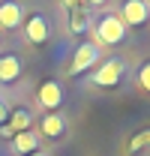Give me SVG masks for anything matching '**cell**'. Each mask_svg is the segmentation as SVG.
Returning <instances> with one entry per match:
<instances>
[{
    "mask_svg": "<svg viewBox=\"0 0 150 156\" xmlns=\"http://www.w3.org/2000/svg\"><path fill=\"white\" fill-rule=\"evenodd\" d=\"M24 24V6L18 0H3L0 3V30H18Z\"/></svg>",
    "mask_w": 150,
    "mask_h": 156,
    "instance_id": "6",
    "label": "cell"
},
{
    "mask_svg": "<svg viewBox=\"0 0 150 156\" xmlns=\"http://www.w3.org/2000/svg\"><path fill=\"white\" fill-rule=\"evenodd\" d=\"M60 9H66V12H78V9H87V6H84V0H60Z\"/></svg>",
    "mask_w": 150,
    "mask_h": 156,
    "instance_id": "15",
    "label": "cell"
},
{
    "mask_svg": "<svg viewBox=\"0 0 150 156\" xmlns=\"http://www.w3.org/2000/svg\"><path fill=\"white\" fill-rule=\"evenodd\" d=\"M39 141H42V135H39L36 129H27V132H18V135H12V141H9V150H12L15 156L36 153V150H39Z\"/></svg>",
    "mask_w": 150,
    "mask_h": 156,
    "instance_id": "8",
    "label": "cell"
},
{
    "mask_svg": "<svg viewBox=\"0 0 150 156\" xmlns=\"http://www.w3.org/2000/svg\"><path fill=\"white\" fill-rule=\"evenodd\" d=\"M21 69H24V63H21L18 54H3V57H0V84H12V81H18V78H21Z\"/></svg>",
    "mask_w": 150,
    "mask_h": 156,
    "instance_id": "10",
    "label": "cell"
},
{
    "mask_svg": "<svg viewBox=\"0 0 150 156\" xmlns=\"http://www.w3.org/2000/svg\"><path fill=\"white\" fill-rule=\"evenodd\" d=\"M0 135H3V138H9V141H12V129H9V126L3 123V126H0Z\"/></svg>",
    "mask_w": 150,
    "mask_h": 156,
    "instance_id": "17",
    "label": "cell"
},
{
    "mask_svg": "<svg viewBox=\"0 0 150 156\" xmlns=\"http://www.w3.org/2000/svg\"><path fill=\"white\" fill-rule=\"evenodd\" d=\"M108 0H84V6H105Z\"/></svg>",
    "mask_w": 150,
    "mask_h": 156,
    "instance_id": "18",
    "label": "cell"
},
{
    "mask_svg": "<svg viewBox=\"0 0 150 156\" xmlns=\"http://www.w3.org/2000/svg\"><path fill=\"white\" fill-rule=\"evenodd\" d=\"M93 45H120L123 39H126V24L120 21V15H114V12H108V15H102V18L96 21L93 27Z\"/></svg>",
    "mask_w": 150,
    "mask_h": 156,
    "instance_id": "1",
    "label": "cell"
},
{
    "mask_svg": "<svg viewBox=\"0 0 150 156\" xmlns=\"http://www.w3.org/2000/svg\"><path fill=\"white\" fill-rule=\"evenodd\" d=\"M99 57H102L99 45H93V42H81V45L75 48V57H72L69 72H72V75H81V72H87V69L99 66Z\"/></svg>",
    "mask_w": 150,
    "mask_h": 156,
    "instance_id": "4",
    "label": "cell"
},
{
    "mask_svg": "<svg viewBox=\"0 0 150 156\" xmlns=\"http://www.w3.org/2000/svg\"><path fill=\"white\" fill-rule=\"evenodd\" d=\"M138 87L150 93V63H144V66H141V72H138Z\"/></svg>",
    "mask_w": 150,
    "mask_h": 156,
    "instance_id": "14",
    "label": "cell"
},
{
    "mask_svg": "<svg viewBox=\"0 0 150 156\" xmlns=\"http://www.w3.org/2000/svg\"><path fill=\"white\" fill-rule=\"evenodd\" d=\"M0 39H3V30H0Z\"/></svg>",
    "mask_w": 150,
    "mask_h": 156,
    "instance_id": "20",
    "label": "cell"
},
{
    "mask_svg": "<svg viewBox=\"0 0 150 156\" xmlns=\"http://www.w3.org/2000/svg\"><path fill=\"white\" fill-rule=\"evenodd\" d=\"M6 126L12 129V135H18V132H27L30 126H33V111L30 108H15V111H9V120H6Z\"/></svg>",
    "mask_w": 150,
    "mask_h": 156,
    "instance_id": "11",
    "label": "cell"
},
{
    "mask_svg": "<svg viewBox=\"0 0 150 156\" xmlns=\"http://www.w3.org/2000/svg\"><path fill=\"white\" fill-rule=\"evenodd\" d=\"M144 147H150V129H144V132H138V135L129 138V150L135 153V150H144Z\"/></svg>",
    "mask_w": 150,
    "mask_h": 156,
    "instance_id": "13",
    "label": "cell"
},
{
    "mask_svg": "<svg viewBox=\"0 0 150 156\" xmlns=\"http://www.w3.org/2000/svg\"><path fill=\"white\" fill-rule=\"evenodd\" d=\"M123 75H126V60L123 57H108V60H102L93 69L90 84H93V87H117V84L123 81Z\"/></svg>",
    "mask_w": 150,
    "mask_h": 156,
    "instance_id": "2",
    "label": "cell"
},
{
    "mask_svg": "<svg viewBox=\"0 0 150 156\" xmlns=\"http://www.w3.org/2000/svg\"><path fill=\"white\" fill-rule=\"evenodd\" d=\"M24 39H27L30 45H42V42H48V21L42 18L39 12L24 21Z\"/></svg>",
    "mask_w": 150,
    "mask_h": 156,
    "instance_id": "9",
    "label": "cell"
},
{
    "mask_svg": "<svg viewBox=\"0 0 150 156\" xmlns=\"http://www.w3.org/2000/svg\"><path fill=\"white\" fill-rule=\"evenodd\" d=\"M87 30H90V15H87V9L69 12V33H72V36H81V33H87Z\"/></svg>",
    "mask_w": 150,
    "mask_h": 156,
    "instance_id": "12",
    "label": "cell"
},
{
    "mask_svg": "<svg viewBox=\"0 0 150 156\" xmlns=\"http://www.w3.org/2000/svg\"><path fill=\"white\" fill-rule=\"evenodd\" d=\"M39 135L45 138H63L66 132H69V120H66V114H57V111H51V114H45L42 120H39Z\"/></svg>",
    "mask_w": 150,
    "mask_h": 156,
    "instance_id": "7",
    "label": "cell"
},
{
    "mask_svg": "<svg viewBox=\"0 0 150 156\" xmlns=\"http://www.w3.org/2000/svg\"><path fill=\"white\" fill-rule=\"evenodd\" d=\"M117 15H120V21L126 27H141L150 18V6H147V0H123Z\"/></svg>",
    "mask_w": 150,
    "mask_h": 156,
    "instance_id": "5",
    "label": "cell"
},
{
    "mask_svg": "<svg viewBox=\"0 0 150 156\" xmlns=\"http://www.w3.org/2000/svg\"><path fill=\"white\" fill-rule=\"evenodd\" d=\"M63 99H66V90H63V84L60 81H54V78H48V81H42L36 90V105L42 108V111H57L60 105H63Z\"/></svg>",
    "mask_w": 150,
    "mask_h": 156,
    "instance_id": "3",
    "label": "cell"
},
{
    "mask_svg": "<svg viewBox=\"0 0 150 156\" xmlns=\"http://www.w3.org/2000/svg\"><path fill=\"white\" fill-rule=\"evenodd\" d=\"M9 111H12V108H9V105H6V99L0 96V126H3V123H6V120H9Z\"/></svg>",
    "mask_w": 150,
    "mask_h": 156,
    "instance_id": "16",
    "label": "cell"
},
{
    "mask_svg": "<svg viewBox=\"0 0 150 156\" xmlns=\"http://www.w3.org/2000/svg\"><path fill=\"white\" fill-rule=\"evenodd\" d=\"M27 156H48L45 150H36V153H27Z\"/></svg>",
    "mask_w": 150,
    "mask_h": 156,
    "instance_id": "19",
    "label": "cell"
}]
</instances>
